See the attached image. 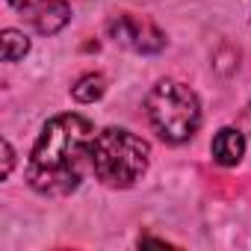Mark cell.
I'll return each mask as SVG.
<instances>
[{
	"label": "cell",
	"mask_w": 251,
	"mask_h": 251,
	"mask_svg": "<svg viewBox=\"0 0 251 251\" xmlns=\"http://www.w3.org/2000/svg\"><path fill=\"white\" fill-rule=\"evenodd\" d=\"M95 139V124L86 115L62 112L53 115L30 154L27 180L42 195H68L83 180V166L89 163Z\"/></svg>",
	"instance_id": "cell-1"
},
{
	"label": "cell",
	"mask_w": 251,
	"mask_h": 251,
	"mask_svg": "<svg viewBox=\"0 0 251 251\" xmlns=\"http://www.w3.org/2000/svg\"><path fill=\"white\" fill-rule=\"evenodd\" d=\"M148 160H151V145L130 130L106 127L92 139L89 166L103 186L112 189L133 186L148 172Z\"/></svg>",
	"instance_id": "cell-2"
},
{
	"label": "cell",
	"mask_w": 251,
	"mask_h": 251,
	"mask_svg": "<svg viewBox=\"0 0 251 251\" xmlns=\"http://www.w3.org/2000/svg\"><path fill=\"white\" fill-rule=\"evenodd\" d=\"M145 112L151 127L172 145H180L192 139L201 127V103L198 95L177 83V80H163L148 92Z\"/></svg>",
	"instance_id": "cell-3"
},
{
	"label": "cell",
	"mask_w": 251,
	"mask_h": 251,
	"mask_svg": "<svg viewBox=\"0 0 251 251\" xmlns=\"http://www.w3.org/2000/svg\"><path fill=\"white\" fill-rule=\"evenodd\" d=\"M106 33L115 45L121 48H130L136 53H157L166 48V36L142 15H130V12H121L112 15L106 21Z\"/></svg>",
	"instance_id": "cell-4"
},
{
	"label": "cell",
	"mask_w": 251,
	"mask_h": 251,
	"mask_svg": "<svg viewBox=\"0 0 251 251\" xmlns=\"http://www.w3.org/2000/svg\"><path fill=\"white\" fill-rule=\"evenodd\" d=\"M30 24L36 27V33L42 36H53L59 33L68 21H71V6L65 3V0H42V3H36L30 9Z\"/></svg>",
	"instance_id": "cell-5"
},
{
	"label": "cell",
	"mask_w": 251,
	"mask_h": 251,
	"mask_svg": "<svg viewBox=\"0 0 251 251\" xmlns=\"http://www.w3.org/2000/svg\"><path fill=\"white\" fill-rule=\"evenodd\" d=\"M245 154V136L236 127H222L213 139V160L219 166H236Z\"/></svg>",
	"instance_id": "cell-6"
},
{
	"label": "cell",
	"mask_w": 251,
	"mask_h": 251,
	"mask_svg": "<svg viewBox=\"0 0 251 251\" xmlns=\"http://www.w3.org/2000/svg\"><path fill=\"white\" fill-rule=\"evenodd\" d=\"M106 92V77L103 74H83L74 86H71V95H74V100H80V103H95L100 95Z\"/></svg>",
	"instance_id": "cell-7"
},
{
	"label": "cell",
	"mask_w": 251,
	"mask_h": 251,
	"mask_svg": "<svg viewBox=\"0 0 251 251\" xmlns=\"http://www.w3.org/2000/svg\"><path fill=\"white\" fill-rule=\"evenodd\" d=\"M0 42H3V59H6V62H18V59H24L27 50H30V39H27L21 30H3Z\"/></svg>",
	"instance_id": "cell-8"
},
{
	"label": "cell",
	"mask_w": 251,
	"mask_h": 251,
	"mask_svg": "<svg viewBox=\"0 0 251 251\" xmlns=\"http://www.w3.org/2000/svg\"><path fill=\"white\" fill-rule=\"evenodd\" d=\"M12 163H15V151H12V145L3 139V177H9V172H12Z\"/></svg>",
	"instance_id": "cell-9"
},
{
	"label": "cell",
	"mask_w": 251,
	"mask_h": 251,
	"mask_svg": "<svg viewBox=\"0 0 251 251\" xmlns=\"http://www.w3.org/2000/svg\"><path fill=\"white\" fill-rule=\"evenodd\" d=\"M6 3H9V6H18V9H24V6L30 3V0H6Z\"/></svg>",
	"instance_id": "cell-10"
},
{
	"label": "cell",
	"mask_w": 251,
	"mask_h": 251,
	"mask_svg": "<svg viewBox=\"0 0 251 251\" xmlns=\"http://www.w3.org/2000/svg\"><path fill=\"white\" fill-rule=\"evenodd\" d=\"M245 121H248V124H251V109H248V112H245Z\"/></svg>",
	"instance_id": "cell-11"
}]
</instances>
